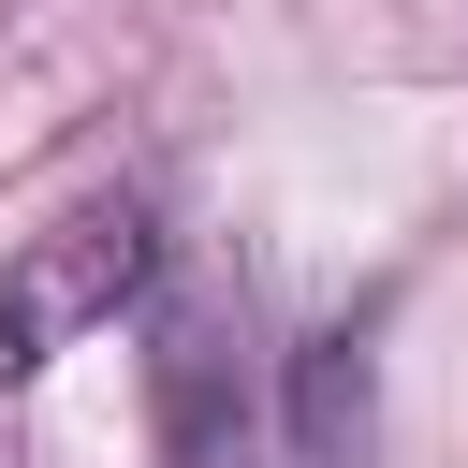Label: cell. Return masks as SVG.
<instances>
[{"instance_id": "obj_1", "label": "cell", "mask_w": 468, "mask_h": 468, "mask_svg": "<svg viewBox=\"0 0 468 468\" xmlns=\"http://www.w3.org/2000/svg\"><path fill=\"white\" fill-rule=\"evenodd\" d=\"M146 278H161V219H146V190H73L44 234H15V263H0V380H44L73 336H102L117 307H146Z\"/></svg>"}, {"instance_id": "obj_3", "label": "cell", "mask_w": 468, "mask_h": 468, "mask_svg": "<svg viewBox=\"0 0 468 468\" xmlns=\"http://www.w3.org/2000/svg\"><path fill=\"white\" fill-rule=\"evenodd\" d=\"M278 439H292V468H380V307H351L292 351Z\"/></svg>"}, {"instance_id": "obj_2", "label": "cell", "mask_w": 468, "mask_h": 468, "mask_svg": "<svg viewBox=\"0 0 468 468\" xmlns=\"http://www.w3.org/2000/svg\"><path fill=\"white\" fill-rule=\"evenodd\" d=\"M146 439H161V468H263L234 292H161L146 307Z\"/></svg>"}]
</instances>
